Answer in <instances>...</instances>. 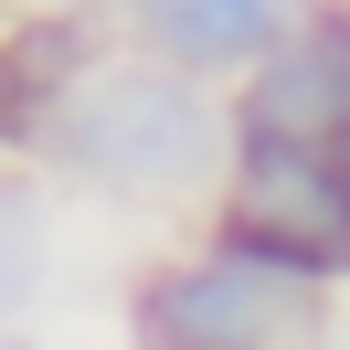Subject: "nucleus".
I'll list each match as a JSON object with an SVG mask.
<instances>
[{"label":"nucleus","mask_w":350,"mask_h":350,"mask_svg":"<svg viewBox=\"0 0 350 350\" xmlns=\"http://www.w3.org/2000/svg\"><path fill=\"white\" fill-rule=\"evenodd\" d=\"M53 180L107 202H149V213H180V202L223 191V159H234V107L191 75L149 64V53H96L64 85V107L32 138Z\"/></svg>","instance_id":"obj_1"},{"label":"nucleus","mask_w":350,"mask_h":350,"mask_svg":"<svg viewBox=\"0 0 350 350\" xmlns=\"http://www.w3.org/2000/svg\"><path fill=\"white\" fill-rule=\"evenodd\" d=\"M319 329H329L319 286L276 276V265L234 255V244H180L128 297L138 350H319Z\"/></svg>","instance_id":"obj_2"},{"label":"nucleus","mask_w":350,"mask_h":350,"mask_svg":"<svg viewBox=\"0 0 350 350\" xmlns=\"http://www.w3.org/2000/svg\"><path fill=\"white\" fill-rule=\"evenodd\" d=\"M213 244H234L297 286H340L350 276V170L329 149L234 138L223 191H213Z\"/></svg>","instance_id":"obj_3"},{"label":"nucleus","mask_w":350,"mask_h":350,"mask_svg":"<svg viewBox=\"0 0 350 350\" xmlns=\"http://www.w3.org/2000/svg\"><path fill=\"white\" fill-rule=\"evenodd\" d=\"M350 128V0H308L297 32L244 75L234 138H286V149H340Z\"/></svg>","instance_id":"obj_4"},{"label":"nucleus","mask_w":350,"mask_h":350,"mask_svg":"<svg viewBox=\"0 0 350 350\" xmlns=\"http://www.w3.org/2000/svg\"><path fill=\"white\" fill-rule=\"evenodd\" d=\"M297 11L308 0H128V32H138L149 64L191 75V85H223V75L244 85V75L297 32Z\"/></svg>","instance_id":"obj_5"},{"label":"nucleus","mask_w":350,"mask_h":350,"mask_svg":"<svg viewBox=\"0 0 350 350\" xmlns=\"http://www.w3.org/2000/svg\"><path fill=\"white\" fill-rule=\"evenodd\" d=\"M85 64H96L85 11H22V22H0V149H32Z\"/></svg>","instance_id":"obj_6"},{"label":"nucleus","mask_w":350,"mask_h":350,"mask_svg":"<svg viewBox=\"0 0 350 350\" xmlns=\"http://www.w3.org/2000/svg\"><path fill=\"white\" fill-rule=\"evenodd\" d=\"M43 286H53V202L0 170V340L43 308Z\"/></svg>","instance_id":"obj_7"},{"label":"nucleus","mask_w":350,"mask_h":350,"mask_svg":"<svg viewBox=\"0 0 350 350\" xmlns=\"http://www.w3.org/2000/svg\"><path fill=\"white\" fill-rule=\"evenodd\" d=\"M329 159H340V170H350V128H340V149H329Z\"/></svg>","instance_id":"obj_8"},{"label":"nucleus","mask_w":350,"mask_h":350,"mask_svg":"<svg viewBox=\"0 0 350 350\" xmlns=\"http://www.w3.org/2000/svg\"><path fill=\"white\" fill-rule=\"evenodd\" d=\"M0 350H22V340H0Z\"/></svg>","instance_id":"obj_9"},{"label":"nucleus","mask_w":350,"mask_h":350,"mask_svg":"<svg viewBox=\"0 0 350 350\" xmlns=\"http://www.w3.org/2000/svg\"><path fill=\"white\" fill-rule=\"evenodd\" d=\"M340 350H350V329H340Z\"/></svg>","instance_id":"obj_10"}]
</instances>
